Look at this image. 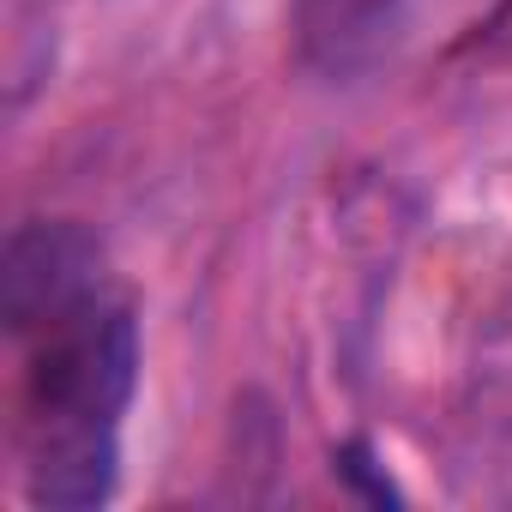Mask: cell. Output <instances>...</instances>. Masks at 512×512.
Returning a JSON list of instances; mask_svg holds the SVG:
<instances>
[{
	"label": "cell",
	"mask_w": 512,
	"mask_h": 512,
	"mask_svg": "<svg viewBox=\"0 0 512 512\" xmlns=\"http://www.w3.org/2000/svg\"><path fill=\"white\" fill-rule=\"evenodd\" d=\"M121 452L109 428H43L25 434V494L31 506L91 512L115 494Z\"/></svg>",
	"instance_id": "4"
},
{
	"label": "cell",
	"mask_w": 512,
	"mask_h": 512,
	"mask_svg": "<svg viewBox=\"0 0 512 512\" xmlns=\"http://www.w3.org/2000/svg\"><path fill=\"white\" fill-rule=\"evenodd\" d=\"M103 302V247L79 223H25L0 253V314L19 338H43L61 320Z\"/></svg>",
	"instance_id": "2"
},
{
	"label": "cell",
	"mask_w": 512,
	"mask_h": 512,
	"mask_svg": "<svg viewBox=\"0 0 512 512\" xmlns=\"http://www.w3.org/2000/svg\"><path fill=\"white\" fill-rule=\"evenodd\" d=\"M139 380V332L127 308L97 302L55 332H43V350L25 374V434L43 428H109L121 422Z\"/></svg>",
	"instance_id": "1"
},
{
	"label": "cell",
	"mask_w": 512,
	"mask_h": 512,
	"mask_svg": "<svg viewBox=\"0 0 512 512\" xmlns=\"http://www.w3.org/2000/svg\"><path fill=\"white\" fill-rule=\"evenodd\" d=\"M410 0H296V55L326 79L368 73L404 31Z\"/></svg>",
	"instance_id": "3"
}]
</instances>
